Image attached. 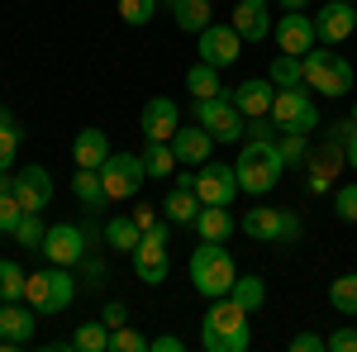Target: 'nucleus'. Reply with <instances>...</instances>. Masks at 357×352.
<instances>
[{"mask_svg": "<svg viewBox=\"0 0 357 352\" xmlns=\"http://www.w3.org/2000/svg\"><path fill=\"white\" fill-rule=\"evenodd\" d=\"M252 333H248V309L234 296H220L205 309V324H200V348L205 352H248Z\"/></svg>", "mask_w": 357, "mask_h": 352, "instance_id": "nucleus-1", "label": "nucleus"}, {"mask_svg": "<svg viewBox=\"0 0 357 352\" xmlns=\"http://www.w3.org/2000/svg\"><path fill=\"white\" fill-rule=\"evenodd\" d=\"M234 281H238V267H234V252L215 238H200L191 252V286L200 291L205 300H220L234 291Z\"/></svg>", "mask_w": 357, "mask_h": 352, "instance_id": "nucleus-2", "label": "nucleus"}, {"mask_svg": "<svg viewBox=\"0 0 357 352\" xmlns=\"http://www.w3.org/2000/svg\"><path fill=\"white\" fill-rule=\"evenodd\" d=\"M234 171H238V190H248V195H267V190L281 181V153H276V138H248L243 153H238V162H234Z\"/></svg>", "mask_w": 357, "mask_h": 352, "instance_id": "nucleus-3", "label": "nucleus"}, {"mask_svg": "<svg viewBox=\"0 0 357 352\" xmlns=\"http://www.w3.org/2000/svg\"><path fill=\"white\" fill-rule=\"evenodd\" d=\"M301 67H305V86H310V91H319V95H329V100L348 95L353 82H357L353 62H348V57H338V53H319V43L301 57Z\"/></svg>", "mask_w": 357, "mask_h": 352, "instance_id": "nucleus-4", "label": "nucleus"}, {"mask_svg": "<svg viewBox=\"0 0 357 352\" xmlns=\"http://www.w3.org/2000/svg\"><path fill=\"white\" fill-rule=\"evenodd\" d=\"M24 300L43 314V319H48V314H62V309L77 300V276H72L67 267H53V262H48L43 271H33V276H29Z\"/></svg>", "mask_w": 357, "mask_h": 352, "instance_id": "nucleus-5", "label": "nucleus"}, {"mask_svg": "<svg viewBox=\"0 0 357 352\" xmlns=\"http://www.w3.org/2000/svg\"><path fill=\"white\" fill-rule=\"evenodd\" d=\"M243 234H248V238H257V243L291 247L296 238H301V215H291V210H272V205H257V210H248V215H243Z\"/></svg>", "mask_w": 357, "mask_h": 352, "instance_id": "nucleus-6", "label": "nucleus"}, {"mask_svg": "<svg viewBox=\"0 0 357 352\" xmlns=\"http://www.w3.org/2000/svg\"><path fill=\"white\" fill-rule=\"evenodd\" d=\"M100 181H105V195H110V200H129V195H138L143 181H148L143 153H110L105 167H100Z\"/></svg>", "mask_w": 357, "mask_h": 352, "instance_id": "nucleus-7", "label": "nucleus"}, {"mask_svg": "<svg viewBox=\"0 0 357 352\" xmlns=\"http://www.w3.org/2000/svg\"><path fill=\"white\" fill-rule=\"evenodd\" d=\"M167 271H172V257H167V224H153V229H143V243L134 247V276L143 286H162Z\"/></svg>", "mask_w": 357, "mask_h": 352, "instance_id": "nucleus-8", "label": "nucleus"}, {"mask_svg": "<svg viewBox=\"0 0 357 352\" xmlns=\"http://www.w3.org/2000/svg\"><path fill=\"white\" fill-rule=\"evenodd\" d=\"M195 124H205L215 134V143H238L243 138V109L229 95H210V100H195Z\"/></svg>", "mask_w": 357, "mask_h": 352, "instance_id": "nucleus-9", "label": "nucleus"}, {"mask_svg": "<svg viewBox=\"0 0 357 352\" xmlns=\"http://www.w3.org/2000/svg\"><path fill=\"white\" fill-rule=\"evenodd\" d=\"M53 267H77L86 262V252H91V238H86L82 224H53L48 234H43V247H38Z\"/></svg>", "mask_w": 357, "mask_h": 352, "instance_id": "nucleus-10", "label": "nucleus"}, {"mask_svg": "<svg viewBox=\"0 0 357 352\" xmlns=\"http://www.w3.org/2000/svg\"><path fill=\"white\" fill-rule=\"evenodd\" d=\"M272 119L276 129H291V134H310V129H319V105L305 95L301 86L296 91H276L272 100Z\"/></svg>", "mask_w": 357, "mask_h": 352, "instance_id": "nucleus-11", "label": "nucleus"}, {"mask_svg": "<svg viewBox=\"0 0 357 352\" xmlns=\"http://www.w3.org/2000/svg\"><path fill=\"white\" fill-rule=\"evenodd\" d=\"M195 195H200V205H234V195H238V171L234 162H210L195 167Z\"/></svg>", "mask_w": 357, "mask_h": 352, "instance_id": "nucleus-12", "label": "nucleus"}, {"mask_svg": "<svg viewBox=\"0 0 357 352\" xmlns=\"http://www.w3.org/2000/svg\"><path fill=\"white\" fill-rule=\"evenodd\" d=\"M272 38H276V53L305 57L314 43H319L314 15H305V10H286V15H281V24H272Z\"/></svg>", "mask_w": 357, "mask_h": 352, "instance_id": "nucleus-13", "label": "nucleus"}, {"mask_svg": "<svg viewBox=\"0 0 357 352\" xmlns=\"http://www.w3.org/2000/svg\"><path fill=\"white\" fill-rule=\"evenodd\" d=\"M343 162H348V143L343 138H324V148L319 153H310V176H305V186L314 190V195H329L333 181H338V171H343Z\"/></svg>", "mask_w": 357, "mask_h": 352, "instance_id": "nucleus-14", "label": "nucleus"}, {"mask_svg": "<svg viewBox=\"0 0 357 352\" xmlns=\"http://www.w3.org/2000/svg\"><path fill=\"white\" fill-rule=\"evenodd\" d=\"M38 319L43 314L29 300H0V348H24V343H33Z\"/></svg>", "mask_w": 357, "mask_h": 352, "instance_id": "nucleus-15", "label": "nucleus"}, {"mask_svg": "<svg viewBox=\"0 0 357 352\" xmlns=\"http://www.w3.org/2000/svg\"><path fill=\"white\" fill-rule=\"evenodd\" d=\"M195 38H200V62H210V67H229L243 57V33L234 24H205Z\"/></svg>", "mask_w": 357, "mask_h": 352, "instance_id": "nucleus-16", "label": "nucleus"}, {"mask_svg": "<svg viewBox=\"0 0 357 352\" xmlns=\"http://www.w3.org/2000/svg\"><path fill=\"white\" fill-rule=\"evenodd\" d=\"M15 200L33 215H43L53 205V171L48 167H20L15 171Z\"/></svg>", "mask_w": 357, "mask_h": 352, "instance_id": "nucleus-17", "label": "nucleus"}, {"mask_svg": "<svg viewBox=\"0 0 357 352\" xmlns=\"http://www.w3.org/2000/svg\"><path fill=\"white\" fill-rule=\"evenodd\" d=\"M314 29H319V43H343L357 29V5L353 0H329V5H319Z\"/></svg>", "mask_w": 357, "mask_h": 352, "instance_id": "nucleus-18", "label": "nucleus"}, {"mask_svg": "<svg viewBox=\"0 0 357 352\" xmlns=\"http://www.w3.org/2000/svg\"><path fill=\"white\" fill-rule=\"evenodd\" d=\"M229 24L243 33V43H262V38H272V5H262V0H234V20Z\"/></svg>", "mask_w": 357, "mask_h": 352, "instance_id": "nucleus-19", "label": "nucleus"}, {"mask_svg": "<svg viewBox=\"0 0 357 352\" xmlns=\"http://www.w3.org/2000/svg\"><path fill=\"white\" fill-rule=\"evenodd\" d=\"M176 129H181V109H176V100L153 95V100L143 105V134L153 138V143H172Z\"/></svg>", "mask_w": 357, "mask_h": 352, "instance_id": "nucleus-20", "label": "nucleus"}, {"mask_svg": "<svg viewBox=\"0 0 357 352\" xmlns=\"http://www.w3.org/2000/svg\"><path fill=\"white\" fill-rule=\"evenodd\" d=\"M229 100L243 109V119H257V114H272L276 86H272V77H248L243 86H234V91H229Z\"/></svg>", "mask_w": 357, "mask_h": 352, "instance_id": "nucleus-21", "label": "nucleus"}, {"mask_svg": "<svg viewBox=\"0 0 357 352\" xmlns=\"http://www.w3.org/2000/svg\"><path fill=\"white\" fill-rule=\"evenodd\" d=\"M172 148H176L181 167H205L210 158H215V134H210L205 124H195V129H176V134H172Z\"/></svg>", "mask_w": 357, "mask_h": 352, "instance_id": "nucleus-22", "label": "nucleus"}, {"mask_svg": "<svg viewBox=\"0 0 357 352\" xmlns=\"http://www.w3.org/2000/svg\"><path fill=\"white\" fill-rule=\"evenodd\" d=\"M72 195L82 200L86 215H100V210L110 205V195H105V181H100V171H96V167H77V176H72Z\"/></svg>", "mask_w": 357, "mask_h": 352, "instance_id": "nucleus-23", "label": "nucleus"}, {"mask_svg": "<svg viewBox=\"0 0 357 352\" xmlns=\"http://www.w3.org/2000/svg\"><path fill=\"white\" fill-rule=\"evenodd\" d=\"M200 238H215V243H229V234L238 229V219H234V210L229 205H200V215H195L191 224Z\"/></svg>", "mask_w": 357, "mask_h": 352, "instance_id": "nucleus-24", "label": "nucleus"}, {"mask_svg": "<svg viewBox=\"0 0 357 352\" xmlns=\"http://www.w3.org/2000/svg\"><path fill=\"white\" fill-rule=\"evenodd\" d=\"M105 158H110V138H105V129H82L77 134V143H72V162L77 167H105Z\"/></svg>", "mask_w": 357, "mask_h": 352, "instance_id": "nucleus-25", "label": "nucleus"}, {"mask_svg": "<svg viewBox=\"0 0 357 352\" xmlns=\"http://www.w3.org/2000/svg\"><path fill=\"white\" fill-rule=\"evenodd\" d=\"M162 205H167V224H195V215H200L195 186H172V195H167Z\"/></svg>", "mask_w": 357, "mask_h": 352, "instance_id": "nucleus-26", "label": "nucleus"}, {"mask_svg": "<svg viewBox=\"0 0 357 352\" xmlns=\"http://www.w3.org/2000/svg\"><path fill=\"white\" fill-rule=\"evenodd\" d=\"M172 15H176V29H181V33H200L205 24H215L210 0H176V5H172Z\"/></svg>", "mask_w": 357, "mask_h": 352, "instance_id": "nucleus-27", "label": "nucleus"}, {"mask_svg": "<svg viewBox=\"0 0 357 352\" xmlns=\"http://www.w3.org/2000/svg\"><path fill=\"white\" fill-rule=\"evenodd\" d=\"M143 167H148V176L167 181V176H176L181 158H176V148H172V143H153V138H148V148H143Z\"/></svg>", "mask_w": 357, "mask_h": 352, "instance_id": "nucleus-28", "label": "nucleus"}, {"mask_svg": "<svg viewBox=\"0 0 357 352\" xmlns=\"http://www.w3.org/2000/svg\"><path fill=\"white\" fill-rule=\"evenodd\" d=\"M105 243H110V252L134 257V247L143 243V229H138L134 219H110V224H105Z\"/></svg>", "mask_w": 357, "mask_h": 352, "instance_id": "nucleus-29", "label": "nucleus"}, {"mask_svg": "<svg viewBox=\"0 0 357 352\" xmlns=\"http://www.w3.org/2000/svg\"><path fill=\"white\" fill-rule=\"evenodd\" d=\"M186 91H191L195 100L224 95V86H220V67H210V62H195L191 72H186Z\"/></svg>", "mask_w": 357, "mask_h": 352, "instance_id": "nucleus-30", "label": "nucleus"}, {"mask_svg": "<svg viewBox=\"0 0 357 352\" xmlns=\"http://www.w3.org/2000/svg\"><path fill=\"white\" fill-rule=\"evenodd\" d=\"M272 86L276 91H296V86H305V67H301V57H291V53H276L272 57Z\"/></svg>", "mask_w": 357, "mask_h": 352, "instance_id": "nucleus-31", "label": "nucleus"}, {"mask_svg": "<svg viewBox=\"0 0 357 352\" xmlns=\"http://www.w3.org/2000/svg\"><path fill=\"white\" fill-rule=\"evenodd\" d=\"M20 143H24V129L15 124V114H5V109H0V171H10V167H15Z\"/></svg>", "mask_w": 357, "mask_h": 352, "instance_id": "nucleus-32", "label": "nucleus"}, {"mask_svg": "<svg viewBox=\"0 0 357 352\" xmlns=\"http://www.w3.org/2000/svg\"><path fill=\"white\" fill-rule=\"evenodd\" d=\"M329 305L338 309V314H353V319H357V271L329 281Z\"/></svg>", "mask_w": 357, "mask_h": 352, "instance_id": "nucleus-33", "label": "nucleus"}, {"mask_svg": "<svg viewBox=\"0 0 357 352\" xmlns=\"http://www.w3.org/2000/svg\"><path fill=\"white\" fill-rule=\"evenodd\" d=\"M72 348H77V352H105V348H110V328H105V319L82 324L77 333H72Z\"/></svg>", "mask_w": 357, "mask_h": 352, "instance_id": "nucleus-34", "label": "nucleus"}, {"mask_svg": "<svg viewBox=\"0 0 357 352\" xmlns=\"http://www.w3.org/2000/svg\"><path fill=\"white\" fill-rule=\"evenodd\" d=\"M229 296H234L248 314H252V309H262V305H267V286H262V276H238Z\"/></svg>", "mask_w": 357, "mask_h": 352, "instance_id": "nucleus-35", "label": "nucleus"}, {"mask_svg": "<svg viewBox=\"0 0 357 352\" xmlns=\"http://www.w3.org/2000/svg\"><path fill=\"white\" fill-rule=\"evenodd\" d=\"M276 153H281V167H301V162H310V134H286L276 138Z\"/></svg>", "mask_w": 357, "mask_h": 352, "instance_id": "nucleus-36", "label": "nucleus"}, {"mask_svg": "<svg viewBox=\"0 0 357 352\" xmlns=\"http://www.w3.org/2000/svg\"><path fill=\"white\" fill-rule=\"evenodd\" d=\"M43 234H48V224H43V215H33V210H24V219L15 224V243H20V247H43Z\"/></svg>", "mask_w": 357, "mask_h": 352, "instance_id": "nucleus-37", "label": "nucleus"}, {"mask_svg": "<svg viewBox=\"0 0 357 352\" xmlns=\"http://www.w3.org/2000/svg\"><path fill=\"white\" fill-rule=\"evenodd\" d=\"M158 5H162V0H119V20L134 24V29H143L153 15H158Z\"/></svg>", "mask_w": 357, "mask_h": 352, "instance_id": "nucleus-38", "label": "nucleus"}, {"mask_svg": "<svg viewBox=\"0 0 357 352\" xmlns=\"http://www.w3.org/2000/svg\"><path fill=\"white\" fill-rule=\"evenodd\" d=\"M24 286H29V276L15 262H0V300H24Z\"/></svg>", "mask_w": 357, "mask_h": 352, "instance_id": "nucleus-39", "label": "nucleus"}, {"mask_svg": "<svg viewBox=\"0 0 357 352\" xmlns=\"http://www.w3.org/2000/svg\"><path fill=\"white\" fill-rule=\"evenodd\" d=\"M333 215L343 219V224H357V181L333 190Z\"/></svg>", "mask_w": 357, "mask_h": 352, "instance_id": "nucleus-40", "label": "nucleus"}, {"mask_svg": "<svg viewBox=\"0 0 357 352\" xmlns=\"http://www.w3.org/2000/svg\"><path fill=\"white\" fill-rule=\"evenodd\" d=\"M110 348L114 352H148V338L134 333L129 324H119V328H110Z\"/></svg>", "mask_w": 357, "mask_h": 352, "instance_id": "nucleus-41", "label": "nucleus"}, {"mask_svg": "<svg viewBox=\"0 0 357 352\" xmlns=\"http://www.w3.org/2000/svg\"><path fill=\"white\" fill-rule=\"evenodd\" d=\"M20 219H24V205L15 200V190H0V234H15Z\"/></svg>", "mask_w": 357, "mask_h": 352, "instance_id": "nucleus-42", "label": "nucleus"}, {"mask_svg": "<svg viewBox=\"0 0 357 352\" xmlns=\"http://www.w3.org/2000/svg\"><path fill=\"white\" fill-rule=\"evenodd\" d=\"M329 348V338H319V333H296L291 338V352H324Z\"/></svg>", "mask_w": 357, "mask_h": 352, "instance_id": "nucleus-43", "label": "nucleus"}, {"mask_svg": "<svg viewBox=\"0 0 357 352\" xmlns=\"http://www.w3.org/2000/svg\"><path fill=\"white\" fill-rule=\"evenodd\" d=\"M329 348L333 352H357V328H338V333H329Z\"/></svg>", "mask_w": 357, "mask_h": 352, "instance_id": "nucleus-44", "label": "nucleus"}, {"mask_svg": "<svg viewBox=\"0 0 357 352\" xmlns=\"http://www.w3.org/2000/svg\"><path fill=\"white\" fill-rule=\"evenodd\" d=\"M100 319H105V328H119V324H129V309H124L119 300H110V305L100 309Z\"/></svg>", "mask_w": 357, "mask_h": 352, "instance_id": "nucleus-45", "label": "nucleus"}, {"mask_svg": "<svg viewBox=\"0 0 357 352\" xmlns=\"http://www.w3.org/2000/svg\"><path fill=\"white\" fill-rule=\"evenodd\" d=\"M134 224H138V229H153V224H162V219H158V205H134Z\"/></svg>", "mask_w": 357, "mask_h": 352, "instance_id": "nucleus-46", "label": "nucleus"}, {"mask_svg": "<svg viewBox=\"0 0 357 352\" xmlns=\"http://www.w3.org/2000/svg\"><path fill=\"white\" fill-rule=\"evenodd\" d=\"M148 348H153V352H181L186 343H181L176 333H162V338H148Z\"/></svg>", "mask_w": 357, "mask_h": 352, "instance_id": "nucleus-47", "label": "nucleus"}, {"mask_svg": "<svg viewBox=\"0 0 357 352\" xmlns=\"http://www.w3.org/2000/svg\"><path fill=\"white\" fill-rule=\"evenodd\" d=\"M86 286H91V291H100V286H105V267H100L96 257H86Z\"/></svg>", "mask_w": 357, "mask_h": 352, "instance_id": "nucleus-48", "label": "nucleus"}, {"mask_svg": "<svg viewBox=\"0 0 357 352\" xmlns=\"http://www.w3.org/2000/svg\"><path fill=\"white\" fill-rule=\"evenodd\" d=\"M348 167H357V129L348 134Z\"/></svg>", "mask_w": 357, "mask_h": 352, "instance_id": "nucleus-49", "label": "nucleus"}, {"mask_svg": "<svg viewBox=\"0 0 357 352\" xmlns=\"http://www.w3.org/2000/svg\"><path fill=\"white\" fill-rule=\"evenodd\" d=\"M310 0H281V10H305Z\"/></svg>", "mask_w": 357, "mask_h": 352, "instance_id": "nucleus-50", "label": "nucleus"}, {"mask_svg": "<svg viewBox=\"0 0 357 352\" xmlns=\"http://www.w3.org/2000/svg\"><path fill=\"white\" fill-rule=\"evenodd\" d=\"M0 190H15V181H10V171H0Z\"/></svg>", "mask_w": 357, "mask_h": 352, "instance_id": "nucleus-51", "label": "nucleus"}, {"mask_svg": "<svg viewBox=\"0 0 357 352\" xmlns=\"http://www.w3.org/2000/svg\"><path fill=\"white\" fill-rule=\"evenodd\" d=\"M353 124H357V105H353Z\"/></svg>", "mask_w": 357, "mask_h": 352, "instance_id": "nucleus-52", "label": "nucleus"}, {"mask_svg": "<svg viewBox=\"0 0 357 352\" xmlns=\"http://www.w3.org/2000/svg\"><path fill=\"white\" fill-rule=\"evenodd\" d=\"M262 5H272V0H262Z\"/></svg>", "mask_w": 357, "mask_h": 352, "instance_id": "nucleus-53", "label": "nucleus"}, {"mask_svg": "<svg viewBox=\"0 0 357 352\" xmlns=\"http://www.w3.org/2000/svg\"><path fill=\"white\" fill-rule=\"evenodd\" d=\"M353 5H357V0H353Z\"/></svg>", "mask_w": 357, "mask_h": 352, "instance_id": "nucleus-54", "label": "nucleus"}]
</instances>
